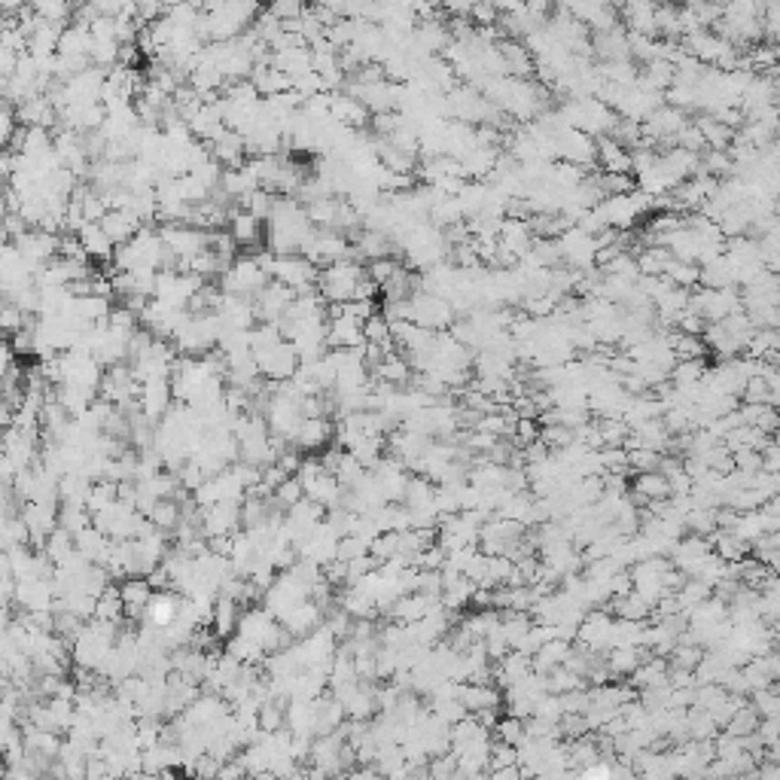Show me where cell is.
I'll return each mask as SVG.
<instances>
[{
  "instance_id": "74e56055",
  "label": "cell",
  "mask_w": 780,
  "mask_h": 780,
  "mask_svg": "<svg viewBox=\"0 0 780 780\" xmlns=\"http://www.w3.org/2000/svg\"><path fill=\"white\" fill-rule=\"evenodd\" d=\"M369 545H372V540H366V536L348 534V536H342V540H339V552H335V558H339V561H357V558H363V555H369Z\"/></svg>"
},
{
  "instance_id": "cb8c5ba5",
  "label": "cell",
  "mask_w": 780,
  "mask_h": 780,
  "mask_svg": "<svg viewBox=\"0 0 780 780\" xmlns=\"http://www.w3.org/2000/svg\"><path fill=\"white\" fill-rule=\"evenodd\" d=\"M686 723H689V738H695V741H714L716 735L723 732V725H719L714 714L705 707H689Z\"/></svg>"
},
{
  "instance_id": "ee69618b",
  "label": "cell",
  "mask_w": 780,
  "mask_h": 780,
  "mask_svg": "<svg viewBox=\"0 0 780 780\" xmlns=\"http://www.w3.org/2000/svg\"><path fill=\"white\" fill-rule=\"evenodd\" d=\"M475 4H479V0H436L439 10L452 13L455 19H466V15L473 13V6H475Z\"/></svg>"
},
{
  "instance_id": "c3c4849f",
  "label": "cell",
  "mask_w": 780,
  "mask_h": 780,
  "mask_svg": "<svg viewBox=\"0 0 780 780\" xmlns=\"http://www.w3.org/2000/svg\"><path fill=\"white\" fill-rule=\"evenodd\" d=\"M485 4H491L494 10H497L500 15H506V13H515V10H522V6H525V0H485Z\"/></svg>"
},
{
  "instance_id": "5b68a950",
  "label": "cell",
  "mask_w": 780,
  "mask_h": 780,
  "mask_svg": "<svg viewBox=\"0 0 780 780\" xmlns=\"http://www.w3.org/2000/svg\"><path fill=\"white\" fill-rule=\"evenodd\" d=\"M457 320L455 305L445 296H436V293H412V324L427 326L433 333H442Z\"/></svg>"
},
{
  "instance_id": "8fae6325",
  "label": "cell",
  "mask_w": 780,
  "mask_h": 780,
  "mask_svg": "<svg viewBox=\"0 0 780 780\" xmlns=\"http://www.w3.org/2000/svg\"><path fill=\"white\" fill-rule=\"evenodd\" d=\"M333 436H335V427L329 418H302L299 430H296V439H293V448L317 455L329 445V439Z\"/></svg>"
},
{
  "instance_id": "d590c367",
  "label": "cell",
  "mask_w": 780,
  "mask_h": 780,
  "mask_svg": "<svg viewBox=\"0 0 780 780\" xmlns=\"http://www.w3.org/2000/svg\"><path fill=\"white\" fill-rule=\"evenodd\" d=\"M302 497H305V485H302L299 475H290V479H284L281 485H277V491H275V504L281 506V509L296 506Z\"/></svg>"
},
{
  "instance_id": "bcb514c9",
  "label": "cell",
  "mask_w": 780,
  "mask_h": 780,
  "mask_svg": "<svg viewBox=\"0 0 780 780\" xmlns=\"http://www.w3.org/2000/svg\"><path fill=\"white\" fill-rule=\"evenodd\" d=\"M762 470L771 473V475H780V445L771 442V445L762 452Z\"/></svg>"
},
{
  "instance_id": "8d00e7d4",
  "label": "cell",
  "mask_w": 780,
  "mask_h": 780,
  "mask_svg": "<svg viewBox=\"0 0 780 780\" xmlns=\"http://www.w3.org/2000/svg\"><path fill=\"white\" fill-rule=\"evenodd\" d=\"M662 452L655 448H631L628 452V466L631 473H649V470H658L662 466Z\"/></svg>"
},
{
  "instance_id": "3957f363",
  "label": "cell",
  "mask_w": 780,
  "mask_h": 780,
  "mask_svg": "<svg viewBox=\"0 0 780 780\" xmlns=\"http://www.w3.org/2000/svg\"><path fill=\"white\" fill-rule=\"evenodd\" d=\"M268 275L275 281L287 284L290 290H296V296H305V293H320L317 290V277H320V268L311 263L305 254H284L272 259L268 265Z\"/></svg>"
},
{
  "instance_id": "1f68e13d",
  "label": "cell",
  "mask_w": 780,
  "mask_h": 780,
  "mask_svg": "<svg viewBox=\"0 0 780 780\" xmlns=\"http://www.w3.org/2000/svg\"><path fill=\"white\" fill-rule=\"evenodd\" d=\"M400 536H403V531H381L375 540H372L369 555L378 561V565H385V561L396 558V555H400Z\"/></svg>"
},
{
  "instance_id": "f35d334b",
  "label": "cell",
  "mask_w": 780,
  "mask_h": 780,
  "mask_svg": "<svg viewBox=\"0 0 780 780\" xmlns=\"http://www.w3.org/2000/svg\"><path fill=\"white\" fill-rule=\"evenodd\" d=\"M433 714H436L439 719H445L448 725L461 723V719L470 716V710L464 707L461 698H452V701H433Z\"/></svg>"
},
{
  "instance_id": "d4e9b609",
  "label": "cell",
  "mask_w": 780,
  "mask_h": 780,
  "mask_svg": "<svg viewBox=\"0 0 780 780\" xmlns=\"http://www.w3.org/2000/svg\"><path fill=\"white\" fill-rule=\"evenodd\" d=\"M146 518H150V522L159 527V531L175 534V527L184 522V506H180L175 497H165V500H159V504L150 509V515H146Z\"/></svg>"
},
{
  "instance_id": "ab89813d",
  "label": "cell",
  "mask_w": 780,
  "mask_h": 780,
  "mask_svg": "<svg viewBox=\"0 0 780 780\" xmlns=\"http://www.w3.org/2000/svg\"><path fill=\"white\" fill-rule=\"evenodd\" d=\"M268 10H272L281 22H293L308 10V4L305 0H268Z\"/></svg>"
},
{
  "instance_id": "277c9868",
  "label": "cell",
  "mask_w": 780,
  "mask_h": 780,
  "mask_svg": "<svg viewBox=\"0 0 780 780\" xmlns=\"http://www.w3.org/2000/svg\"><path fill=\"white\" fill-rule=\"evenodd\" d=\"M558 247H561V265L576 268V272H592L597 268V235H592L583 226H567L558 235Z\"/></svg>"
},
{
  "instance_id": "e575fe53",
  "label": "cell",
  "mask_w": 780,
  "mask_h": 780,
  "mask_svg": "<svg viewBox=\"0 0 780 780\" xmlns=\"http://www.w3.org/2000/svg\"><path fill=\"white\" fill-rule=\"evenodd\" d=\"M597 427H601L604 445H625L631 436V424L625 418H597Z\"/></svg>"
},
{
  "instance_id": "603a6c76",
  "label": "cell",
  "mask_w": 780,
  "mask_h": 780,
  "mask_svg": "<svg viewBox=\"0 0 780 780\" xmlns=\"http://www.w3.org/2000/svg\"><path fill=\"white\" fill-rule=\"evenodd\" d=\"M339 606H345V610H348L354 619H372V622H375L378 613H381L378 604H375V597L366 595V592H360V588H354V585H345V592L339 595Z\"/></svg>"
},
{
  "instance_id": "30bf717a",
  "label": "cell",
  "mask_w": 780,
  "mask_h": 780,
  "mask_svg": "<svg viewBox=\"0 0 780 780\" xmlns=\"http://www.w3.org/2000/svg\"><path fill=\"white\" fill-rule=\"evenodd\" d=\"M229 235L238 241V247L245 250H256L259 241L265 238V229H263V220L259 216H254L250 211H245V207H232L229 211V223H226Z\"/></svg>"
},
{
  "instance_id": "484cf974",
  "label": "cell",
  "mask_w": 780,
  "mask_h": 780,
  "mask_svg": "<svg viewBox=\"0 0 780 780\" xmlns=\"http://www.w3.org/2000/svg\"><path fill=\"white\" fill-rule=\"evenodd\" d=\"M545 686H549V692H555V695H567V692H574V689H585L588 683L585 677H579L576 671H570L567 665H558L545 674Z\"/></svg>"
},
{
  "instance_id": "b9f144b4",
  "label": "cell",
  "mask_w": 780,
  "mask_h": 780,
  "mask_svg": "<svg viewBox=\"0 0 780 780\" xmlns=\"http://www.w3.org/2000/svg\"><path fill=\"white\" fill-rule=\"evenodd\" d=\"M732 457H735V470L741 473L762 470V452H756V448H741V452H732Z\"/></svg>"
},
{
  "instance_id": "e0dca14e",
  "label": "cell",
  "mask_w": 780,
  "mask_h": 780,
  "mask_svg": "<svg viewBox=\"0 0 780 780\" xmlns=\"http://www.w3.org/2000/svg\"><path fill=\"white\" fill-rule=\"evenodd\" d=\"M220 189L226 193L232 202H245V198L254 193V189H259V180L256 175L250 171V165H238V168H223V180H220Z\"/></svg>"
},
{
  "instance_id": "7a4b0ae2",
  "label": "cell",
  "mask_w": 780,
  "mask_h": 780,
  "mask_svg": "<svg viewBox=\"0 0 780 780\" xmlns=\"http://www.w3.org/2000/svg\"><path fill=\"white\" fill-rule=\"evenodd\" d=\"M268 281H272V275L265 272V265L259 263L256 254H245L220 275V290L229 293V296L256 299L268 287Z\"/></svg>"
},
{
  "instance_id": "9c48e42d",
  "label": "cell",
  "mask_w": 780,
  "mask_h": 780,
  "mask_svg": "<svg viewBox=\"0 0 780 780\" xmlns=\"http://www.w3.org/2000/svg\"><path fill=\"white\" fill-rule=\"evenodd\" d=\"M628 497L635 500V506H649L653 500H665L671 497V482L662 470H649V473H635V482H631Z\"/></svg>"
},
{
  "instance_id": "f546056e",
  "label": "cell",
  "mask_w": 780,
  "mask_h": 780,
  "mask_svg": "<svg viewBox=\"0 0 780 780\" xmlns=\"http://www.w3.org/2000/svg\"><path fill=\"white\" fill-rule=\"evenodd\" d=\"M31 10L37 13L43 22L65 25L71 19V0H31Z\"/></svg>"
},
{
  "instance_id": "7bdbcfd3",
  "label": "cell",
  "mask_w": 780,
  "mask_h": 780,
  "mask_svg": "<svg viewBox=\"0 0 780 780\" xmlns=\"http://www.w3.org/2000/svg\"><path fill=\"white\" fill-rule=\"evenodd\" d=\"M741 400L744 403H768V378L765 375H753L747 381V387H744Z\"/></svg>"
},
{
  "instance_id": "f1b7e54d",
  "label": "cell",
  "mask_w": 780,
  "mask_h": 780,
  "mask_svg": "<svg viewBox=\"0 0 780 780\" xmlns=\"http://www.w3.org/2000/svg\"><path fill=\"white\" fill-rule=\"evenodd\" d=\"M89 525H95L89 506H67V504H62V509H58V527H65L67 534L76 536L80 531H85Z\"/></svg>"
},
{
  "instance_id": "f907efd6",
  "label": "cell",
  "mask_w": 780,
  "mask_h": 780,
  "mask_svg": "<svg viewBox=\"0 0 780 780\" xmlns=\"http://www.w3.org/2000/svg\"><path fill=\"white\" fill-rule=\"evenodd\" d=\"M775 442H777V445H780V430L775 433Z\"/></svg>"
},
{
  "instance_id": "5bb4252c",
  "label": "cell",
  "mask_w": 780,
  "mask_h": 780,
  "mask_svg": "<svg viewBox=\"0 0 780 780\" xmlns=\"http://www.w3.org/2000/svg\"><path fill=\"white\" fill-rule=\"evenodd\" d=\"M180 604H184V592L175 595L171 588H165V592H155V595L150 597V606H146L144 622H150V625H155V628H168L171 622L177 619Z\"/></svg>"
},
{
  "instance_id": "6da1fadb",
  "label": "cell",
  "mask_w": 780,
  "mask_h": 780,
  "mask_svg": "<svg viewBox=\"0 0 780 780\" xmlns=\"http://www.w3.org/2000/svg\"><path fill=\"white\" fill-rule=\"evenodd\" d=\"M363 277H366V272H363L357 259H339V263H329L320 268L317 290L326 302H351L357 299Z\"/></svg>"
},
{
  "instance_id": "7402d4cb",
  "label": "cell",
  "mask_w": 780,
  "mask_h": 780,
  "mask_svg": "<svg viewBox=\"0 0 780 780\" xmlns=\"http://www.w3.org/2000/svg\"><path fill=\"white\" fill-rule=\"evenodd\" d=\"M710 545H714V552L723 561H741V558H747V555L753 552V543H747L744 536H738L735 531H723V527L710 534Z\"/></svg>"
},
{
  "instance_id": "4fadbf2b",
  "label": "cell",
  "mask_w": 780,
  "mask_h": 780,
  "mask_svg": "<svg viewBox=\"0 0 780 780\" xmlns=\"http://www.w3.org/2000/svg\"><path fill=\"white\" fill-rule=\"evenodd\" d=\"M101 226L110 238H114V245L119 247V245H125V241H132L137 232L144 229V220L135 211H128V207H114V211H107V216L101 220Z\"/></svg>"
},
{
  "instance_id": "8992f818",
  "label": "cell",
  "mask_w": 780,
  "mask_h": 780,
  "mask_svg": "<svg viewBox=\"0 0 780 780\" xmlns=\"http://www.w3.org/2000/svg\"><path fill=\"white\" fill-rule=\"evenodd\" d=\"M254 357H256V363H259V369H263V375L272 378V381H287V378H293V375L299 372V363H302L299 351L293 348L290 339L277 342L275 348L256 351Z\"/></svg>"
},
{
  "instance_id": "9a60e30c",
  "label": "cell",
  "mask_w": 780,
  "mask_h": 780,
  "mask_svg": "<svg viewBox=\"0 0 780 780\" xmlns=\"http://www.w3.org/2000/svg\"><path fill=\"white\" fill-rule=\"evenodd\" d=\"M76 235H80L83 250H85V256H89V259H98V263H114L116 245H114V238L104 232L101 223H85V226L76 232Z\"/></svg>"
},
{
  "instance_id": "f6af8a7d",
  "label": "cell",
  "mask_w": 780,
  "mask_h": 780,
  "mask_svg": "<svg viewBox=\"0 0 780 780\" xmlns=\"http://www.w3.org/2000/svg\"><path fill=\"white\" fill-rule=\"evenodd\" d=\"M756 732H759V738L765 741V747H768V744L780 741V716H762Z\"/></svg>"
},
{
  "instance_id": "ba28073f",
  "label": "cell",
  "mask_w": 780,
  "mask_h": 780,
  "mask_svg": "<svg viewBox=\"0 0 780 780\" xmlns=\"http://www.w3.org/2000/svg\"><path fill=\"white\" fill-rule=\"evenodd\" d=\"M119 588H123L125 619L128 622H144L150 597L155 595L153 583L146 576H125V579H119Z\"/></svg>"
},
{
  "instance_id": "4dcf8cb0",
  "label": "cell",
  "mask_w": 780,
  "mask_h": 780,
  "mask_svg": "<svg viewBox=\"0 0 780 780\" xmlns=\"http://www.w3.org/2000/svg\"><path fill=\"white\" fill-rule=\"evenodd\" d=\"M494 738H497V741H506V744H513V747H518V744H522V741L527 738L525 719H522V716H513V714L500 716V719H497V725H494Z\"/></svg>"
},
{
  "instance_id": "681fc988",
  "label": "cell",
  "mask_w": 780,
  "mask_h": 780,
  "mask_svg": "<svg viewBox=\"0 0 780 780\" xmlns=\"http://www.w3.org/2000/svg\"><path fill=\"white\" fill-rule=\"evenodd\" d=\"M765 756H768V759H775V762H780V741L768 744V747H765Z\"/></svg>"
},
{
  "instance_id": "2e32d148",
  "label": "cell",
  "mask_w": 780,
  "mask_h": 780,
  "mask_svg": "<svg viewBox=\"0 0 780 780\" xmlns=\"http://www.w3.org/2000/svg\"><path fill=\"white\" fill-rule=\"evenodd\" d=\"M597 165L601 171H619V175H631V150L619 144L616 137L604 135L597 137Z\"/></svg>"
},
{
  "instance_id": "83f0119b",
  "label": "cell",
  "mask_w": 780,
  "mask_h": 780,
  "mask_svg": "<svg viewBox=\"0 0 780 780\" xmlns=\"http://www.w3.org/2000/svg\"><path fill=\"white\" fill-rule=\"evenodd\" d=\"M707 375V357L698 360H677V366L671 369V381L677 387H689V385H701Z\"/></svg>"
},
{
  "instance_id": "44dd1931",
  "label": "cell",
  "mask_w": 780,
  "mask_h": 780,
  "mask_svg": "<svg viewBox=\"0 0 780 780\" xmlns=\"http://www.w3.org/2000/svg\"><path fill=\"white\" fill-rule=\"evenodd\" d=\"M741 418L744 424H753V427H759L762 433H768V436H775V433L780 430V409L771 403H744L741 405Z\"/></svg>"
},
{
  "instance_id": "60d3db41",
  "label": "cell",
  "mask_w": 780,
  "mask_h": 780,
  "mask_svg": "<svg viewBox=\"0 0 780 780\" xmlns=\"http://www.w3.org/2000/svg\"><path fill=\"white\" fill-rule=\"evenodd\" d=\"M396 268H400V263H396V259H390V256H385V259H372L369 268H366V275L378 284V287H385L390 277L396 275Z\"/></svg>"
},
{
  "instance_id": "d6a6232c",
  "label": "cell",
  "mask_w": 780,
  "mask_h": 780,
  "mask_svg": "<svg viewBox=\"0 0 780 780\" xmlns=\"http://www.w3.org/2000/svg\"><path fill=\"white\" fill-rule=\"evenodd\" d=\"M119 500V482H110V479H98L92 485V494H89V506L92 513H101V509H107L110 504H116Z\"/></svg>"
},
{
  "instance_id": "ffe728a7",
  "label": "cell",
  "mask_w": 780,
  "mask_h": 780,
  "mask_svg": "<svg viewBox=\"0 0 780 780\" xmlns=\"http://www.w3.org/2000/svg\"><path fill=\"white\" fill-rule=\"evenodd\" d=\"M570 649H574V640H567V637L545 640V644L536 649V655H534V671L536 674H549L552 667L565 665L567 655H570Z\"/></svg>"
},
{
  "instance_id": "52a82bcc",
  "label": "cell",
  "mask_w": 780,
  "mask_h": 780,
  "mask_svg": "<svg viewBox=\"0 0 780 780\" xmlns=\"http://www.w3.org/2000/svg\"><path fill=\"white\" fill-rule=\"evenodd\" d=\"M293 299H296V290H290L287 284H281L272 277V284H268V287L254 299L256 320L259 324H281L284 315H287L290 305H293Z\"/></svg>"
},
{
  "instance_id": "7dc6e473",
  "label": "cell",
  "mask_w": 780,
  "mask_h": 780,
  "mask_svg": "<svg viewBox=\"0 0 780 780\" xmlns=\"http://www.w3.org/2000/svg\"><path fill=\"white\" fill-rule=\"evenodd\" d=\"M765 378H768V403L777 405V409H780V372H777V369H768Z\"/></svg>"
},
{
  "instance_id": "4316f807",
  "label": "cell",
  "mask_w": 780,
  "mask_h": 780,
  "mask_svg": "<svg viewBox=\"0 0 780 780\" xmlns=\"http://www.w3.org/2000/svg\"><path fill=\"white\" fill-rule=\"evenodd\" d=\"M372 375L381 378V381H390V385L400 387V385H405V381L412 378V366H409V360H405V357H400L396 351H390L387 360L381 363V366L372 372Z\"/></svg>"
},
{
  "instance_id": "7c38bea8",
  "label": "cell",
  "mask_w": 780,
  "mask_h": 780,
  "mask_svg": "<svg viewBox=\"0 0 780 780\" xmlns=\"http://www.w3.org/2000/svg\"><path fill=\"white\" fill-rule=\"evenodd\" d=\"M461 701L470 714H479V710H488V707H504V689L491 680H470L461 686Z\"/></svg>"
},
{
  "instance_id": "d6986e66",
  "label": "cell",
  "mask_w": 780,
  "mask_h": 780,
  "mask_svg": "<svg viewBox=\"0 0 780 780\" xmlns=\"http://www.w3.org/2000/svg\"><path fill=\"white\" fill-rule=\"evenodd\" d=\"M238 622H241V604L232 595L220 592V595H216V601H214V619H211L216 637H220V640L232 637V631L238 628Z\"/></svg>"
},
{
  "instance_id": "836d02e7",
  "label": "cell",
  "mask_w": 780,
  "mask_h": 780,
  "mask_svg": "<svg viewBox=\"0 0 780 780\" xmlns=\"http://www.w3.org/2000/svg\"><path fill=\"white\" fill-rule=\"evenodd\" d=\"M759 710L753 707V701H747V705H744L738 714H735L732 719H729V725H725V732H732V735H750V732H756L759 729Z\"/></svg>"
},
{
  "instance_id": "ac0fdd59",
  "label": "cell",
  "mask_w": 780,
  "mask_h": 780,
  "mask_svg": "<svg viewBox=\"0 0 780 780\" xmlns=\"http://www.w3.org/2000/svg\"><path fill=\"white\" fill-rule=\"evenodd\" d=\"M646 655H653L646 646H613L606 653V665H610L613 680H628Z\"/></svg>"
}]
</instances>
